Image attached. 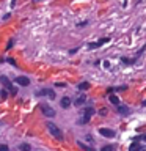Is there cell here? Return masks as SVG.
Returning a JSON list of instances; mask_svg holds the SVG:
<instances>
[{"label": "cell", "instance_id": "6da1fadb", "mask_svg": "<svg viewBox=\"0 0 146 151\" xmlns=\"http://www.w3.org/2000/svg\"><path fill=\"white\" fill-rule=\"evenodd\" d=\"M94 115V109L91 106H88V107H85V110L82 112V116H80V120L79 123L80 124H87V123L91 120V116Z\"/></svg>", "mask_w": 146, "mask_h": 151}, {"label": "cell", "instance_id": "7a4b0ae2", "mask_svg": "<svg viewBox=\"0 0 146 151\" xmlns=\"http://www.w3.org/2000/svg\"><path fill=\"white\" fill-rule=\"evenodd\" d=\"M47 129H49V132L52 135H54V139L57 140H63V132H61V129L57 124H54V123H47Z\"/></svg>", "mask_w": 146, "mask_h": 151}, {"label": "cell", "instance_id": "3957f363", "mask_svg": "<svg viewBox=\"0 0 146 151\" xmlns=\"http://www.w3.org/2000/svg\"><path fill=\"white\" fill-rule=\"evenodd\" d=\"M0 83H2L3 88H6L9 93H13V94L17 93V88H14V85L11 83V80H9L6 76H0Z\"/></svg>", "mask_w": 146, "mask_h": 151}, {"label": "cell", "instance_id": "277c9868", "mask_svg": "<svg viewBox=\"0 0 146 151\" xmlns=\"http://www.w3.org/2000/svg\"><path fill=\"white\" fill-rule=\"evenodd\" d=\"M39 110H41L42 115H46V116H55V110L47 102H41L39 104Z\"/></svg>", "mask_w": 146, "mask_h": 151}, {"label": "cell", "instance_id": "5b68a950", "mask_svg": "<svg viewBox=\"0 0 146 151\" xmlns=\"http://www.w3.org/2000/svg\"><path fill=\"white\" fill-rule=\"evenodd\" d=\"M36 96H49L50 99H55V91L50 90V88H44V90L36 91Z\"/></svg>", "mask_w": 146, "mask_h": 151}, {"label": "cell", "instance_id": "8992f818", "mask_svg": "<svg viewBox=\"0 0 146 151\" xmlns=\"http://www.w3.org/2000/svg\"><path fill=\"white\" fill-rule=\"evenodd\" d=\"M99 134L107 137V139H113V137L116 135V132L113 129H108V127H101V129H99Z\"/></svg>", "mask_w": 146, "mask_h": 151}, {"label": "cell", "instance_id": "52a82bcc", "mask_svg": "<svg viewBox=\"0 0 146 151\" xmlns=\"http://www.w3.org/2000/svg\"><path fill=\"white\" fill-rule=\"evenodd\" d=\"M14 80H16V83L22 85V87L30 85V80H28V77H25V76H17V77H14Z\"/></svg>", "mask_w": 146, "mask_h": 151}, {"label": "cell", "instance_id": "ba28073f", "mask_svg": "<svg viewBox=\"0 0 146 151\" xmlns=\"http://www.w3.org/2000/svg\"><path fill=\"white\" fill-rule=\"evenodd\" d=\"M108 41H110V38H102V40H99L96 42H89L88 47H89V49H96V47H101L104 42H108Z\"/></svg>", "mask_w": 146, "mask_h": 151}, {"label": "cell", "instance_id": "9c48e42d", "mask_svg": "<svg viewBox=\"0 0 146 151\" xmlns=\"http://www.w3.org/2000/svg\"><path fill=\"white\" fill-rule=\"evenodd\" d=\"M129 151H146V145H140L138 142H134L129 146Z\"/></svg>", "mask_w": 146, "mask_h": 151}, {"label": "cell", "instance_id": "30bf717a", "mask_svg": "<svg viewBox=\"0 0 146 151\" xmlns=\"http://www.w3.org/2000/svg\"><path fill=\"white\" fill-rule=\"evenodd\" d=\"M116 110L120 112L122 116L129 115V107H126V106H121V104H120V106H116Z\"/></svg>", "mask_w": 146, "mask_h": 151}, {"label": "cell", "instance_id": "8fae6325", "mask_svg": "<svg viewBox=\"0 0 146 151\" xmlns=\"http://www.w3.org/2000/svg\"><path fill=\"white\" fill-rule=\"evenodd\" d=\"M60 106L63 107V109H68L71 106V99L68 96H64V98H61V101H60Z\"/></svg>", "mask_w": 146, "mask_h": 151}, {"label": "cell", "instance_id": "7c38bea8", "mask_svg": "<svg viewBox=\"0 0 146 151\" xmlns=\"http://www.w3.org/2000/svg\"><path fill=\"white\" fill-rule=\"evenodd\" d=\"M77 145H79L82 150H85V151H94V148H91V146H88V145H85L83 142H77Z\"/></svg>", "mask_w": 146, "mask_h": 151}, {"label": "cell", "instance_id": "4fadbf2b", "mask_svg": "<svg viewBox=\"0 0 146 151\" xmlns=\"http://www.w3.org/2000/svg\"><path fill=\"white\" fill-rule=\"evenodd\" d=\"M77 88H79V90H82V91H85V90H88V88H89V83H88V82H82V83H79V85H77Z\"/></svg>", "mask_w": 146, "mask_h": 151}, {"label": "cell", "instance_id": "5bb4252c", "mask_svg": "<svg viewBox=\"0 0 146 151\" xmlns=\"http://www.w3.org/2000/svg\"><path fill=\"white\" fill-rule=\"evenodd\" d=\"M74 104H75V106H83V104H85V96H80V98H77V99H75V101H74Z\"/></svg>", "mask_w": 146, "mask_h": 151}, {"label": "cell", "instance_id": "9a60e30c", "mask_svg": "<svg viewBox=\"0 0 146 151\" xmlns=\"http://www.w3.org/2000/svg\"><path fill=\"white\" fill-rule=\"evenodd\" d=\"M110 102L115 104V106H120V99H118V96H115V94H110Z\"/></svg>", "mask_w": 146, "mask_h": 151}, {"label": "cell", "instance_id": "2e32d148", "mask_svg": "<svg viewBox=\"0 0 146 151\" xmlns=\"http://www.w3.org/2000/svg\"><path fill=\"white\" fill-rule=\"evenodd\" d=\"M122 61H124V63L126 65H132V63H134V61L137 60V57H134V58H126V57H122V58H121Z\"/></svg>", "mask_w": 146, "mask_h": 151}, {"label": "cell", "instance_id": "e0dca14e", "mask_svg": "<svg viewBox=\"0 0 146 151\" xmlns=\"http://www.w3.org/2000/svg\"><path fill=\"white\" fill-rule=\"evenodd\" d=\"M101 151H115V145H105L101 148Z\"/></svg>", "mask_w": 146, "mask_h": 151}, {"label": "cell", "instance_id": "ac0fdd59", "mask_svg": "<svg viewBox=\"0 0 146 151\" xmlns=\"http://www.w3.org/2000/svg\"><path fill=\"white\" fill-rule=\"evenodd\" d=\"M99 113H101L102 116H104V115H107V109H101V110H99Z\"/></svg>", "mask_w": 146, "mask_h": 151}, {"label": "cell", "instance_id": "d6986e66", "mask_svg": "<svg viewBox=\"0 0 146 151\" xmlns=\"http://www.w3.org/2000/svg\"><path fill=\"white\" fill-rule=\"evenodd\" d=\"M0 94H2V98H3V99H5V98H6V96H8V93H6V90H3V91H2V93H0Z\"/></svg>", "mask_w": 146, "mask_h": 151}, {"label": "cell", "instance_id": "ffe728a7", "mask_svg": "<svg viewBox=\"0 0 146 151\" xmlns=\"http://www.w3.org/2000/svg\"><path fill=\"white\" fill-rule=\"evenodd\" d=\"M0 151H8V146L6 145H2V146H0Z\"/></svg>", "mask_w": 146, "mask_h": 151}, {"label": "cell", "instance_id": "44dd1931", "mask_svg": "<svg viewBox=\"0 0 146 151\" xmlns=\"http://www.w3.org/2000/svg\"><path fill=\"white\" fill-rule=\"evenodd\" d=\"M140 139H141V140H146V134L141 135V137H135V140H140Z\"/></svg>", "mask_w": 146, "mask_h": 151}, {"label": "cell", "instance_id": "7402d4cb", "mask_svg": "<svg viewBox=\"0 0 146 151\" xmlns=\"http://www.w3.org/2000/svg\"><path fill=\"white\" fill-rule=\"evenodd\" d=\"M8 61H9V63H11V65H13V66H16V61H14V60H13V58H8Z\"/></svg>", "mask_w": 146, "mask_h": 151}, {"label": "cell", "instance_id": "603a6c76", "mask_svg": "<svg viewBox=\"0 0 146 151\" xmlns=\"http://www.w3.org/2000/svg\"><path fill=\"white\" fill-rule=\"evenodd\" d=\"M143 106H146V101H143Z\"/></svg>", "mask_w": 146, "mask_h": 151}]
</instances>
